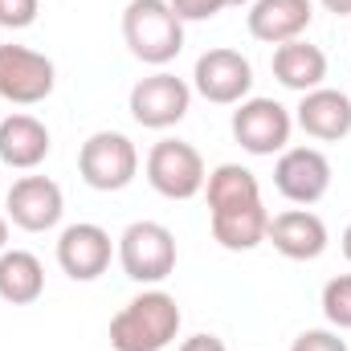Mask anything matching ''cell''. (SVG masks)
Here are the masks:
<instances>
[{
	"label": "cell",
	"instance_id": "9c48e42d",
	"mask_svg": "<svg viewBox=\"0 0 351 351\" xmlns=\"http://www.w3.org/2000/svg\"><path fill=\"white\" fill-rule=\"evenodd\" d=\"M58 86V70L29 45H0V98L12 106H37Z\"/></svg>",
	"mask_w": 351,
	"mask_h": 351
},
{
	"label": "cell",
	"instance_id": "cb8c5ba5",
	"mask_svg": "<svg viewBox=\"0 0 351 351\" xmlns=\"http://www.w3.org/2000/svg\"><path fill=\"white\" fill-rule=\"evenodd\" d=\"M172 4V12L188 25V21H213L221 8H229L225 0H168Z\"/></svg>",
	"mask_w": 351,
	"mask_h": 351
},
{
	"label": "cell",
	"instance_id": "30bf717a",
	"mask_svg": "<svg viewBox=\"0 0 351 351\" xmlns=\"http://www.w3.org/2000/svg\"><path fill=\"white\" fill-rule=\"evenodd\" d=\"M66 213V196L49 176H21L4 196V217L25 233H49Z\"/></svg>",
	"mask_w": 351,
	"mask_h": 351
},
{
	"label": "cell",
	"instance_id": "ac0fdd59",
	"mask_svg": "<svg viewBox=\"0 0 351 351\" xmlns=\"http://www.w3.org/2000/svg\"><path fill=\"white\" fill-rule=\"evenodd\" d=\"M45 294V265L29 250L0 254V298L8 306H33Z\"/></svg>",
	"mask_w": 351,
	"mask_h": 351
},
{
	"label": "cell",
	"instance_id": "9a60e30c",
	"mask_svg": "<svg viewBox=\"0 0 351 351\" xmlns=\"http://www.w3.org/2000/svg\"><path fill=\"white\" fill-rule=\"evenodd\" d=\"M315 21V4L311 0H254L245 12L250 37L265 45H286L294 37H302Z\"/></svg>",
	"mask_w": 351,
	"mask_h": 351
},
{
	"label": "cell",
	"instance_id": "7a4b0ae2",
	"mask_svg": "<svg viewBox=\"0 0 351 351\" xmlns=\"http://www.w3.org/2000/svg\"><path fill=\"white\" fill-rule=\"evenodd\" d=\"M123 41L143 66H168L184 49V21L168 0H131L123 8Z\"/></svg>",
	"mask_w": 351,
	"mask_h": 351
},
{
	"label": "cell",
	"instance_id": "8992f818",
	"mask_svg": "<svg viewBox=\"0 0 351 351\" xmlns=\"http://www.w3.org/2000/svg\"><path fill=\"white\" fill-rule=\"evenodd\" d=\"M192 86H196L200 98H208L213 106H237L254 90V66H250V58L241 49L217 45V49H208V53L196 58Z\"/></svg>",
	"mask_w": 351,
	"mask_h": 351
},
{
	"label": "cell",
	"instance_id": "603a6c76",
	"mask_svg": "<svg viewBox=\"0 0 351 351\" xmlns=\"http://www.w3.org/2000/svg\"><path fill=\"white\" fill-rule=\"evenodd\" d=\"M37 21V0H0V29H29Z\"/></svg>",
	"mask_w": 351,
	"mask_h": 351
},
{
	"label": "cell",
	"instance_id": "7402d4cb",
	"mask_svg": "<svg viewBox=\"0 0 351 351\" xmlns=\"http://www.w3.org/2000/svg\"><path fill=\"white\" fill-rule=\"evenodd\" d=\"M290 351H351L348 339H339V331H331V327H311V331H302Z\"/></svg>",
	"mask_w": 351,
	"mask_h": 351
},
{
	"label": "cell",
	"instance_id": "4fadbf2b",
	"mask_svg": "<svg viewBox=\"0 0 351 351\" xmlns=\"http://www.w3.org/2000/svg\"><path fill=\"white\" fill-rule=\"evenodd\" d=\"M265 241L282 258H290V262H315V258H323V250H327L331 237H327V225H323L319 213H311V208H286V213L269 217Z\"/></svg>",
	"mask_w": 351,
	"mask_h": 351
},
{
	"label": "cell",
	"instance_id": "3957f363",
	"mask_svg": "<svg viewBox=\"0 0 351 351\" xmlns=\"http://www.w3.org/2000/svg\"><path fill=\"white\" fill-rule=\"evenodd\" d=\"M114 254H119V265H123V274L131 282L160 286L176 269V237L160 221H135V225L123 229Z\"/></svg>",
	"mask_w": 351,
	"mask_h": 351
},
{
	"label": "cell",
	"instance_id": "e0dca14e",
	"mask_svg": "<svg viewBox=\"0 0 351 351\" xmlns=\"http://www.w3.org/2000/svg\"><path fill=\"white\" fill-rule=\"evenodd\" d=\"M274 78L282 82L286 90H319L323 78H327V53L319 45H311L306 37H294L286 45H274V62H269Z\"/></svg>",
	"mask_w": 351,
	"mask_h": 351
},
{
	"label": "cell",
	"instance_id": "8fae6325",
	"mask_svg": "<svg viewBox=\"0 0 351 351\" xmlns=\"http://www.w3.org/2000/svg\"><path fill=\"white\" fill-rule=\"evenodd\" d=\"M274 188L290 204H315L331 188V160L319 147H286L274 164Z\"/></svg>",
	"mask_w": 351,
	"mask_h": 351
},
{
	"label": "cell",
	"instance_id": "d6986e66",
	"mask_svg": "<svg viewBox=\"0 0 351 351\" xmlns=\"http://www.w3.org/2000/svg\"><path fill=\"white\" fill-rule=\"evenodd\" d=\"M204 192H208V217L213 213H233V208H254L262 204V184L258 176L241 164H221L213 168L204 180Z\"/></svg>",
	"mask_w": 351,
	"mask_h": 351
},
{
	"label": "cell",
	"instance_id": "484cf974",
	"mask_svg": "<svg viewBox=\"0 0 351 351\" xmlns=\"http://www.w3.org/2000/svg\"><path fill=\"white\" fill-rule=\"evenodd\" d=\"M327 12H335V16H351V0H319Z\"/></svg>",
	"mask_w": 351,
	"mask_h": 351
},
{
	"label": "cell",
	"instance_id": "52a82bcc",
	"mask_svg": "<svg viewBox=\"0 0 351 351\" xmlns=\"http://www.w3.org/2000/svg\"><path fill=\"white\" fill-rule=\"evenodd\" d=\"M233 139L241 143V152L250 156H282L294 131V114L278 102V98H245L233 110Z\"/></svg>",
	"mask_w": 351,
	"mask_h": 351
},
{
	"label": "cell",
	"instance_id": "5b68a950",
	"mask_svg": "<svg viewBox=\"0 0 351 351\" xmlns=\"http://www.w3.org/2000/svg\"><path fill=\"white\" fill-rule=\"evenodd\" d=\"M78 176L94 192H123L139 176V152L123 131H94L78 152Z\"/></svg>",
	"mask_w": 351,
	"mask_h": 351
},
{
	"label": "cell",
	"instance_id": "44dd1931",
	"mask_svg": "<svg viewBox=\"0 0 351 351\" xmlns=\"http://www.w3.org/2000/svg\"><path fill=\"white\" fill-rule=\"evenodd\" d=\"M323 315L335 331H351V274H335L323 286Z\"/></svg>",
	"mask_w": 351,
	"mask_h": 351
},
{
	"label": "cell",
	"instance_id": "6da1fadb",
	"mask_svg": "<svg viewBox=\"0 0 351 351\" xmlns=\"http://www.w3.org/2000/svg\"><path fill=\"white\" fill-rule=\"evenodd\" d=\"M180 335V306L168 290L135 294L110 319V348L114 351H164Z\"/></svg>",
	"mask_w": 351,
	"mask_h": 351
},
{
	"label": "cell",
	"instance_id": "ffe728a7",
	"mask_svg": "<svg viewBox=\"0 0 351 351\" xmlns=\"http://www.w3.org/2000/svg\"><path fill=\"white\" fill-rule=\"evenodd\" d=\"M208 225H213V237H217L221 250H229V254H250V250L262 245L265 233H269V213H265V204L233 208V213H213Z\"/></svg>",
	"mask_w": 351,
	"mask_h": 351
},
{
	"label": "cell",
	"instance_id": "f1b7e54d",
	"mask_svg": "<svg viewBox=\"0 0 351 351\" xmlns=\"http://www.w3.org/2000/svg\"><path fill=\"white\" fill-rule=\"evenodd\" d=\"M229 8H241V4H254V0H225Z\"/></svg>",
	"mask_w": 351,
	"mask_h": 351
},
{
	"label": "cell",
	"instance_id": "2e32d148",
	"mask_svg": "<svg viewBox=\"0 0 351 351\" xmlns=\"http://www.w3.org/2000/svg\"><path fill=\"white\" fill-rule=\"evenodd\" d=\"M49 127L33 114H8L0 119V160L16 172H33L49 156Z\"/></svg>",
	"mask_w": 351,
	"mask_h": 351
},
{
	"label": "cell",
	"instance_id": "7c38bea8",
	"mask_svg": "<svg viewBox=\"0 0 351 351\" xmlns=\"http://www.w3.org/2000/svg\"><path fill=\"white\" fill-rule=\"evenodd\" d=\"M110 258H114V241H110V233H106L102 225H94V221H78V225L62 229V237H58V265H62V274L74 278V282H94V278H102L106 265H110Z\"/></svg>",
	"mask_w": 351,
	"mask_h": 351
},
{
	"label": "cell",
	"instance_id": "d4e9b609",
	"mask_svg": "<svg viewBox=\"0 0 351 351\" xmlns=\"http://www.w3.org/2000/svg\"><path fill=\"white\" fill-rule=\"evenodd\" d=\"M180 351H229L217 335H192V339H184L180 343Z\"/></svg>",
	"mask_w": 351,
	"mask_h": 351
},
{
	"label": "cell",
	"instance_id": "277c9868",
	"mask_svg": "<svg viewBox=\"0 0 351 351\" xmlns=\"http://www.w3.org/2000/svg\"><path fill=\"white\" fill-rule=\"evenodd\" d=\"M143 172H147V184L168 196V200H192L204 192V180H208V168H204V156L184 143V139H160L147 160H143Z\"/></svg>",
	"mask_w": 351,
	"mask_h": 351
},
{
	"label": "cell",
	"instance_id": "4316f807",
	"mask_svg": "<svg viewBox=\"0 0 351 351\" xmlns=\"http://www.w3.org/2000/svg\"><path fill=\"white\" fill-rule=\"evenodd\" d=\"M4 250H8V217L0 213V254H4Z\"/></svg>",
	"mask_w": 351,
	"mask_h": 351
},
{
	"label": "cell",
	"instance_id": "ba28073f",
	"mask_svg": "<svg viewBox=\"0 0 351 351\" xmlns=\"http://www.w3.org/2000/svg\"><path fill=\"white\" fill-rule=\"evenodd\" d=\"M192 106V86L184 78H176L168 70H156L147 78H139L131 86V98H127V110L139 127L147 131H168L176 127Z\"/></svg>",
	"mask_w": 351,
	"mask_h": 351
},
{
	"label": "cell",
	"instance_id": "83f0119b",
	"mask_svg": "<svg viewBox=\"0 0 351 351\" xmlns=\"http://www.w3.org/2000/svg\"><path fill=\"white\" fill-rule=\"evenodd\" d=\"M339 245H343V258L351 262V225L343 229V237H339Z\"/></svg>",
	"mask_w": 351,
	"mask_h": 351
},
{
	"label": "cell",
	"instance_id": "5bb4252c",
	"mask_svg": "<svg viewBox=\"0 0 351 351\" xmlns=\"http://www.w3.org/2000/svg\"><path fill=\"white\" fill-rule=\"evenodd\" d=\"M294 123L319 139V143H339L351 135V94L343 90H331V86H319V90H306L302 102L294 106Z\"/></svg>",
	"mask_w": 351,
	"mask_h": 351
}]
</instances>
